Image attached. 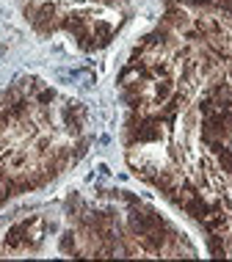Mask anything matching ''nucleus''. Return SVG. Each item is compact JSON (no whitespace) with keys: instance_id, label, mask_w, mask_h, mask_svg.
Listing matches in <instances>:
<instances>
[{"instance_id":"nucleus-1","label":"nucleus","mask_w":232,"mask_h":262,"mask_svg":"<svg viewBox=\"0 0 232 262\" xmlns=\"http://www.w3.org/2000/svg\"><path fill=\"white\" fill-rule=\"evenodd\" d=\"M116 91L130 174L232 259V0H160Z\"/></svg>"},{"instance_id":"nucleus-2","label":"nucleus","mask_w":232,"mask_h":262,"mask_svg":"<svg viewBox=\"0 0 232 262\" xmlns=\"http://www.w3.org/2000/svg\"><path fill=\"white\" fill-rule=\"evenodd\" d=\"M89 108L36 75L0 89V210L53 185L86 158Z\"/></svg>"},{"instance_id":"nucleus-3","label":"nucleus","mask_w":232,"mask_h":262,"mask_svg":"<svg viewBox=\"0 0 232 262\" xmlns=\"http://www.w3.org/2000/svg\"><path fill=\"white\" fill-rule=\"evenodd\" d=\"M64 257H196L194 240L158 207L122 188L75 190L61 207Z\"/></svg>"},{"instance_id":"nucleus-4","label":"nucleus","mask_w":232,"mask_h":262,"mask_svg":"<svg viewBox=\"0 0 232 262\" xmlns=\"http://www.w3.org/2000/svg\"><path fill=\"white\" fill-rule=\"evenodd\" d=\"M23 17L36 36L67 33L77 50L97 53L133 19V0H23Z\"/></svg>"}]
</instances>
